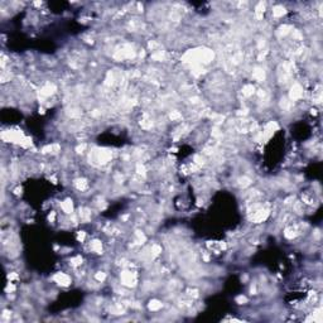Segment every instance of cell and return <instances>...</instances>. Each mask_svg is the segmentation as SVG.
Wrapping results in <instances>:
<instances>
[{"instance_id": "6da1fadb", "label": "cell", "mask_w": 323, "mask_h": 323, "mask_svg": "<svg viewBox=\"0 0 323 323\" xmlns=\"http://www.w3.org/2000/svg\"><path fill=\"white\" fill-rule=\"evenodd\" d=\"M162 303L158 302V300H153V302H150L149 304V309H151V311H158L159 308H162Z\"/></svg>"}]
</instances>
